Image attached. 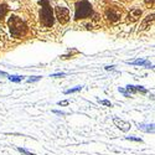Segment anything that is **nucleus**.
Here are the masks:
<instances>
[{
  "label": "nucleus",
  "mask_w": 155,
  "mask_h": 155,
  "mask_svg": "<svg viewBox=\"0 0 155 155\" xmlns=\"http://www.w3.org/2000/svg\"><path fill=\"white\" fill-rule=\"evenodd\" d=\"M9 29H10V34L12 37L19 38L25 36V34L28 32V25L22 19L18 18V16H11L8 21Z\"/></svg>",
  "instance_id": "nucleus-1"
},
{
  "label": "nucleus",
  "mask_w": 155,
  "mask_h": 155,
  "mask_svg": "<svg viewBox=\"0 0 155 155\" xmlns=\"http://www.w3.org/2000/svg\"><path fill=\"white\" fill-rule=\"evenodd\" d=\"M41 5V11H40V21L45 28H51L54 26V11L51 8L48 0H41L40 2Z\"/></svg>",
  "instance_id": "nucleus-2"
},
{
  "label": "nucleus",
  "mask_w": 155,
  "mask_h": 155,
  "mask_svg": "<svg viewBox=\"0 0 155 155\" xmlns=\"http://www.w3.org/2000/svg\"><path fill=\"white\" fill-rule=\"evenodd\" d=\"M93 14V9L92 5L89 4L87 0H82L76 4V11H74V20H81L92 16Z\"/></svg>",
  "instance_id": "nucleus-3"
},
{
  "label": "nucleus",
  "mask_w": 155,
  "mask_h": 155,
  "mask_svg": "<svg viewBox=\"0 0 155 155\" xmlns=\"http://www.w3.org/2000/svg\"><path fill=\"white\" fill-rule=\"evenodd\" d=\"M56 18L61 24H67L70 21V11L67 8L57 6L56 8Z\"/></svg>",
  "instance_id": "nucleus-4"
},
{
  "label": "nucleus",
  "mask_w": 155,
  "mask_h": 155,
  "mask_svg": "<svg viewBox=\"0 0 155 155\" xmlns=\"http://www.w3.org/2000/svg\"><path fill=\"white\" fill-rule=\"evenodd\" d=\"M120 15H122V12L117 8H110L106 11V18L112 22H117L120 19Z\"/></svg>",
  "instance_id": "nucleus-5"
},
{
  "label": "nucleus",
  "mask_w": 155,
  "mask_h": 155,
  "mask_svg": "<svg viewBox=\"0 0 155 155\" xmlns=\"http://www.w3.org/2000/svg\"><path fill=\"white\" fill-rule=\"evenodd\" d=\"M113 123L114 125L117 127L118 129H120L122 132H128V130H130V123H128L120 118H117V117H114L113 118Z\"/></svg>",
  "instance_id": "nucleus-6"
},
{
  "label": "nucleus",
  "mask_w": 155,
  "mask_h": 155,
  "mask_svg": "<svg viewBox=\"0 0 155 155\" xmlns=\"http://www.w3.org/2000/svg\"><path fill=\"white\" fill-rule=\"evenodd\" d=\"M127 91L130 93V94H134V93H141V94H147L148 93V89L144 88L143 86H132V84H128L125 87Z\"/></svg>",
  "instance_id": "nucleus-7"
},
{
  "label": "nucleus",
  "mask_w": 155,
  "mask_h": 155,
  "mask_svg": "<svg viewBox=\"0 0 155 155\" xmlns=\"http://www.w3.org/2000/svg\"><path fill=\"white\" fill-rule=\"evenodd\" d=\"M153 24H154V14H150V15H148L147 18H144V20L141 21L139 30H140V31L148 30L150 26H153Z\"/></svg>",
  "instance_id": "nucleus-8"
},
{
  "label": "nucleus",
  "mask_w": 155,
  "mask_h": 155,
  "mask_svg": "<svg viewBox=\"0 0 155 155\" xmlns=\"http://www.w3.org/2000/svg\"><path fill=\"white\" fill-rule=\"evenodd\" d=\"M141 16V10L140 9H133L127 16V22H135L140 19Z\"/></svg>",
  "instance_id": "nucleus-9"
},
{
  "label": "nucleus",
  "mask_w": 155,
  "mask_h": 155,
  "mask_svg": "<svg viewBox=\"0 0 155 155\" xmlns=\"http://www.w3.org/2000/svg\"><path fill=\"white\" fill-rule=\"evenodd\" d=\"M139 130H143L145 133H154V124H145V123H140L138 124Z\"/></svg>",
  "instance_id": "nucleus-10"
},
{
  "label": "nucleus",
  "mask_w": 155,
  "mask_h": 155,
  "mask_svg": "<svg viewBox=\"0 0 155 155\" xmlns=\"http://www.w3.org/2000/svg\"><path fill=\"white\" fill-rule=\"evenodd\" d=\"M130 64H138V66H144V67H148V68H153V64L147 61V60H135V61H132V62H128Z\"/></svg>",
  "instance_id": "nucleus-11"
},
{
  "label": "nucleus",
  "mask_w": 155,
  "mask_h": 155,
  "mask_svg": "<svg viewBox=\"0 0 155 155\" xmlns=\"http://www.w3.org/2000/svg\"><path fill=\"white\" fill-rule=\"evenodd\" d=\"M8 11H9V8H8L6 4H2V5H0V21L4 20V18L8 14Z\"/></svg>",
  "instance_id": "nucleus-12"
},
{
  "label": "nucleus",
  "mask_w": 155,
  "mask_h": 155,
  "mask_svg": "<svg viewBox=\"0 0 155 155\" xmlns=\"http://www.w3.org/2000/svg\"><path fill=\"white\" fill-rule=\"evenodd\" d=\"M82 86H77V87H73V88H70L67 89V91H64V94H71V93H77V92H80L82 91Z\"/></svg>",
  "instance_id": "nucleus-13"
},
{
  "label": "nucleus",
  "mask_w": 155,
  "mask_h": 155,
  "mask_svg": "<svg viewBox=\"0 0 155 155\" xmlns=\"http://www.w3.org/2000/svg\"><path fill=\"white\" fill-rule=\"evenodd\" d=\"M8 78H9V81L15 82V83H19V82L24 81V77L22 76H8Z\"/></svg>",
  "instance_id": "nucleus-14"
},
{
  "label": "nucleus",
  "mask_w": 155,
  "mask_h": 155,
  "mask_svg": "<svg viewBox=\"0 0 155 155\" xmlns=\"http://www.w3.org/2000/svg\"><path fill=\"white\" fill-rule=\"evenodd\" d=\"M41 80V76H32L30 78H28V83H34V82H37Z\"/></svg>",
  "instance_id": "nucleus-15"
},
{
  "label": "nucleus",
  "mask_w": 155,
  "mask_h": 155,
  "mask_svg": "<svg viewBox=\"0 0 155 155\" xmlns=\"http://www.w3.org/2000/svg\"><path fill=\"white\" fill-rule=\"evenodd\" d=\"M118 91H119V92H120V93H122V94H123L124 97H127V98H129V97H130V96H132L130 93H129V92L127 91V89H125V88H122V87H119V88H118Z\"/></svg>",
  "instance_id": "nucleus-16"
},
{
  "label": "nucleus",
  "mask_w": 155,
  "mask_h": 155,
  "mask_svg": "<svg viewBox=\"0 0 155 155\" xmlns=\"http://www.w3.org/2000/svg\"><path fill=\"white\" fill-rule=\"evenodd\" d=\"M127 140H132V141H137V143H143V139L141 138H137V137H125Z\"/></svg>",
  "instance_id": "nucleus-17"
},
{
  "label": "nucleus",
  "mask_w": 155,
  "mask_h": 155,
  "mask_svg": "<svg viewBox=\"0 0 155 155\" xmlns=\"http://www.w3.org/2000/svg\"><path fill=\"white\" fill-rule=\"evenodd\" d=\"M18 151H20L22 155H36V154H34V153H31L26 149H22V148H18Z\"/></svg>",
  "instance_id": "nucleus-18"
},
{
  "label": "nucleus",
  "mask_w": 155,
  "mask_h": 155,
  "mask_svg": "<svg viewBox=\"0 0 155 155\" xmlns=\"http://www.w3.org/2000/svg\"><path fill=\"white\" fill-rule=\"evenodd\" d=\"M98 102L101 103V104H103V106H107V107H113V104H112V103H110L109 101H107V99H102V101L99 99Z\"/></svg>",
  "instance_id": "nucleus-19"
},
{
  "label": "nucleus",
  "mask_w": 155,
  "mask_h": 155,
  "mask_svg": "<svg viewBox=\"0 0 155 155\" xmlns=\"http://www.w3.org/2000/svg\"><path fill=\"white\" fill-rule=\"evenodd\" d=\"M66 76V73H54V74H51V77H54V78H61V77H64Z\"/></svg>",
  "instance_id": "nucleus-20"
},
{
  "label": "nucleus",
  "mask_w": 155,
  "mask_h": 155,
  "mask_svg": "<svg viewBox=\"0 0 155 155\" xmlns=\"http://www.w3.org/2000/svg\"><path fill=\"white\" fill-rule=\"evenodd\" d=\"M52 113L54 114H57V115H67L68 113H66V112H62V110H56V109H54L52 110Z\"/></svg>",
  "instance_id": "nucleus-21"
},
{
  "label": "nucleus",
  "mask_w": 155,
  "mask_h": 155,
  "mask_svg": "<svg viewBox=\"0 0 155 155\" xmlns=\"http://www.w3.org/2000/svg\"><path fill=\"white\" fill-rule=\"evenodd\" d=\"M57 104H58V106H68V104H70V102H68L67 99H66V101H60Z\"/></svg>",
  "instance_id": "nucleus-22"
},
{
  "label": "nucleus",
  "mask_w": 155,
  "mask_h": 155,
  "mask_svg": "<svg viewBox=\"0 0 155 155\" xmlns=\"http://www.w3.org/2000/svg\"><path fill=\"white\" fill-rule=\"evenodd\" d=\"M145 4L148 6H153L154 5V0H145Z\"/></svg>",
  "instance_id": "nucleus-23"
},
{
  "label": "nucleus",
  "mask_w": 155,
  "mask_h": 155,
  "mask_svg": "<svg viewBox=\"0 0 155 155\" xmlns=\"http://www.w3.org/2000/svg\"><path fill=\"white\" fill-rule=\"evenodd\" d=\"M0 76H4V77H8L9 74H8L6 72H4V71H0Z\"/></svg>",
  "instance_id": "nucleus-24"
},
{
  "label": "nucleus",
  "mask_w": 155,
  "mask_h": 155,
  "mask_svg": "<svg viewBox=\"0 0 155 155\" xmlns=\"http://www.w3.org/2000/svg\"><path fill=\"white\" fill-rule=\"evenodd\" d=\"M113 68H114V66H107V67H106V70H107V71H109V70H113Z\"/></svg>",
  "instance_id": "nucleus-25"
}]
</instances>
